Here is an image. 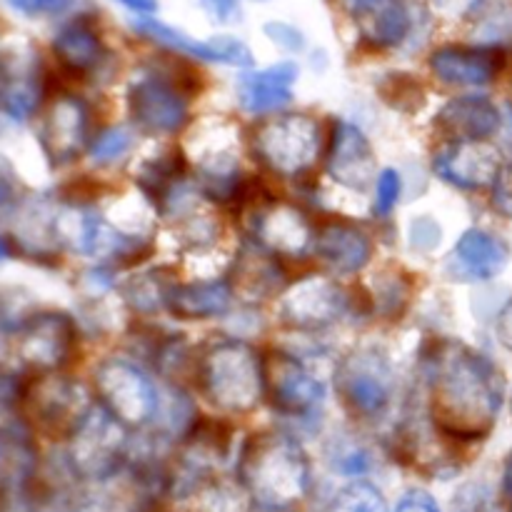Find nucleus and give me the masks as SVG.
I'll use <instances>...</instances> for the list:
<instances>
[{
    "mask_svg": "<svg viewBox=\"0 0 512 512\" xmlns=\"http://www.w3.org/2000/svg\"><path fill=\"white\" fill-rule=\"evenodd\" d=\"M428 420L455 445H473L493 433L505 400L498 365L460 340H440L425 353Z\"/></svg>",
    "mask_w": 512,
    "mask_h": 512,
    "instance_id": "f257e3e1",
    "label": "nucleus"
},
{
    "mask_svg": "<svg viewBox=\"0 0 512 512\" xmlns=\"http://www.w3.org/2000/svg\"><path fill=\"white\" fill-rule=\"evenodd\" d=\"M238 483L253 495L255 503L295 508L313 485L308 453L283 430L253 435L240 448Z\"/></svg>",
    "mask_w": 512,
    "mask_h": 512,
    "instance_id": "f03ea898",
    "label": "nucleus"
},
{
    "mask_svg": "<svg viewBox=\"0 0 512 512\" xmlns=\"http://www.w3.org/2000/svg\"><path fill=\"white\" fill-rule=\"evenodd\" d=\"M195 385L213 408L253 413L265 395V360L245 340H213L198 353Z\"/></svg>",
    "mask_w": 512,
    "mask_h": 512,
    "instance_id": "7ed1b4c3",
    "label": "nucleus"
},
{
    "mask_svg": "<svg viewBox=\"0 0 512 512\" xmlns=\"http://www.w3.org/2000/svg\"><path fill=\"white\" fill-rule=\"evenodd\" d=\"M200 90L188 65H145L128 83L130 120L143 133L175 135L188 125L190 98Z\"/></svg>",
    "mask_w": 512,
    "mask_h": 512,
    "instance_id": "20e7f679",
    "label": "nucleus"
},
{
    "mask_svg": "<svg viewBox=\"0 0 512 512\" xmlns=\"http://www.w3.org/2000/svg\"><path fill=\"white\" fill-rule=\"evenodd\" d=\"M128 428L120 425L103 405H93L78 428L70 433L65 460L75 478L103 483L128 465Z\"/></svg>",
    "mask_w": 512,
    "mask_h": 512,
    "instance_id": "39448f33",
    "label": "nucleus"
},
{
    "mask_svg": "<svg viewBox=\"0 0 512 512\" xmlns=\"http://www.w3.org/2000/svg\"><path fill=\"white\" fill-rule=\"evenodd\" d=\"M323 150L320 123L308 113H283L260 123L253 133V155L283 178L310 173Z\"/></svg>",
    "mask_w": 512,
    "mask_h": 512,
    "instance_id": "423d86ee",
    "label": "nucleus"
},
{
    "mask_svg": "<svg viewBox=\"0 0 512 512\" xmlns=\"http://www.w3.org/2000/svg\"><path fill=\"white\" fill-rule=\"evenodd\" d=\"M335 390L355 420H378L395 395V370L388 353L375 345L350 350L335 368Z\"/></svg>",
    "mask_w": 512,
    "mask_h": 512,
    "instance_id": "0eeeda50",
    "label": "nucleus"
},
{
    "mask_svg": "<svg viewBox=\"0 0 512 512\" xmlns=\"http://www.w3.org/2000/svg\"><path fill=\"white\" fill-rule=\"evenodd\" d=\"M93 380L100 405L128 430L143 428L158 415L160 395L140 365L108 358L95 368Z\"/></svg>",
    "mask_w": 512,
    "mask_h": 512,
    "instance_id": "6e6552de",
    "label": "nucleus"
},
{
    "mask_svg": "<svg viewBox=\"0 0 512 512\" xmlns=\"http://www.w3.org/2000/svg\"><path fill=\"white\" fill-rule=\"evenodd\" d=\"M20 400L25 403L28 418L40 430L63 438H70V433L93 408L88 390L63 373H43L35 378L23 390Z\"/></svg>",
    "mask_w": 512,
    "mask_h": 512,
    "instance_id": "1a4fd4ad",
    "label": "nucleus"
},
{
    "mask_svg": "<svg viewBox=\"0 0 512 512\" xmlns=\"http://www.w3.org/2000/svg\"><path fill=\"white\" fill-rule=\"evenodd\" d=\"M350 310V293L325 275H308L288 285L278 300V318L295 330H323Z\"/></svg>",
    "mask_w": 512,
    "mask_h": 512,
    "instance_id": "9d476101",
    "label": "nucleus"
},
{
    "mask_svg": "<svg viewBox=\"0 0 512 512\" xmlns=\"http://www.w3.org/2000/svg\"><path fill=\"white\" fill-rule=\"evenodd\" d=\"M265 395L280 415L303 420L320 410L325 385L308 365L275 350L265 358Z\"/></svg>",
    "mask_w": 512,
    "mask_h": 512,
    "instance_id": "9b49d317",
    "label": "nucleus"
},
{
    "mask_svg": "<svg viewBox=\"0 0 512 512\" xmlns=\"http://www.w3.org/2000/svg\"><path fill=\"white\" fill-rule=\"evenodd\" d=\"M78 345V330L70 315L58 310L35 313L20 325L18 358L40 373H60Z\"/></svg>",
    "mask_w": 512,
    "mask_h": 512,
    "instance_id": "f8f14e48",
    "label": "nucleus"
},
{
    "mask_svg": "<svg viewBox=\"0 0 512 512\" xmlns=\"http://www.w3.org/2000/svg\"><path fill=\"white\" fill-rule=\"evenodd\" d=\"M248 223L253 230V243L278 258H303L305 253L315 250L318 228L298 205L270 200L248 215Z\"/></svg>",
    "mask_w": 512,
    "mask_h": 512,
    "instance_id": "ddd939ff",
    "label": "nucleus"
},
{
    "mask_svg": "<svg viewBox=\"0 0 512 512\" xmlns=\"http://www.w3.org/2000/svg\"><path fill=\"white\" fill-rule=\"evenodd\" d=\"M90 113L78 95L63 93L48 105L40 128V145L53 168H63L78 160L88 148Z\"/></svg>",
    "mask_w": 512,
    "mask_h": 512,
    "instance_id": "4468645a",
    "label": "nucleus"
},
{
    "mask_svg": "<svg viewBox=\"0 0 512 512\" xmlns=\"http://www.w3.org/2000/svg\"><path fill=\"white\" fill-rule=\"evenodd\" d=\"M433 170L440 180L460 190L493 188L503 170L500 150L485 140H463L448 143L435 153Z\"/></svg>",
    "mask_w": 512,
    "mask_h": 512,
    "instance_id": "2eb2a0df",
    "label": "nucleus"
},
{
    "mask_svg": "<svg viewBox=\"0 0 512 512\" xmlns=\"http://www.w3.org/2000/svg\"><path fill=\"white\" fill-rule=\"evenodd\" d=\"M330 178L348 190H368L378 180V160L363 130L348 120H335L325 158Z\"/></svg>",
    "mask_w": 512,
    "mask_h": 512,
    "instance_id": "dca6fc26",
    "label": "nucleus"
},
{
    "mask_svg": "<svg viewBox=\"0 0 512 512\" xmlns=\"http://www.w3.org/2000/svg\"><path fill=\"white\" fill-rule=\"evenodd\" d=\"M133 28L135 33L153 40V43L163 45V48L190 55V58L205 60V63L233 65V68H250V65H253V53H250V48L243 40L233 38V35H215V38L208 40H195L190 38L188 33H183V30H175L173 25L153 18L135 20Z\"/></svg>",
    "mask_w": 512,
    "mask_h": 512,
    "instance_id": "f3484780",
    "label": "nucleus"
},
{
    "mask_svg": "<svg viewBox=\"0 0 512 512\" xmlns=\"http://www.w3.org/2000/svg\"><path fill=\"white\" fill-rule=\"evenodd\" d=\"M505 68V53L498 45H443L430 55L435 78L455 88H480L493 83Z\"/></svg>",
    "mask_w": 512,
    "mask_h": 512,
    "instance_id": "a211bd4d",
    "label": "nucleus"
},
{
    "mask_svg": "<svg viewBox=\"0 0 512 512\" xmlns=\"http://www.w3.org/2000/svg\"><path fill=\"white\" fill-rule=\"evenodd\" d=\"M225 283L233 290L235 300L248 305L265 303L275 295H283V290L288 288L278 255L268 253L258 243H248L240 248Z\"/></svg>",
    "mask_w": 512,
    "mask_h": 512,
    "instance_id": "6ab92c4d",
    "label": "nucleus"
},
{
    "mask_svg": "<svg viewBox=\"0 0 512 512\" xmlns=\"http://www.w3.org/2000/svg\"><path fill=\"white\" fill-rule=\"evenodd\" d=\"M353 15L360 40L375 50L398 48L410 33L405 0H343Z\"/></svg>",
    "mask_w": 512,
    "mask_h": 512,
    "instance_id": "aec40b11",
    "label": "nucleus"
},
{
    "mask_svg": "<svg viewBox=\"0 0 512 512\" xmlns=\"http://www.w3.org/2000/svg\"><path fill=\"white\" fill-rule=\"evenodd\" d=\"M510 248L488 230L470 228L455 243L448 265L458 280H493L508 268Z\"/></svg>",
    "mask_w": 512,
    "mask_h": 512,
    "instance_id": "412c9836",
    "label": "nucleus"
},
{
    "mask_svg": "<svg viewBox=\"0 0 512 512\" xmlns=\"http://www.w3.org/2000/svg\"><path fill=\"white\" fill-rule=\"evenodd\" d=\"M315 253L338 273H358L373 260V238L360 225L333 220L320 225L315 233Z\"/></svg>",
    "mask_w": 512,
    "mask_h": 512,
    "instance_id": "4be33fe9",
    "label": "nucleus"
},
{
    "mask_svg": "<svg viewBox=\"0 0 512 512\" xmlns=\"http://www.w3.org/2000/svg\"><path fill=\"white\" fill-rule=\"evenodd\" d=\"M435 125L453 143L488 140L490 135L503 128V115L495 108L493 100L483 98V95H463V98H455L443 105V110L435 115Z\"/></svg>",
    "mask_w": 512,
    "mask_h": 512,
    "instance_id": "5701e85b",
    "label": "nucleus"
},
{
    "mask_svg": "<svg viewBox=\"0 0 512 512\" xmlns=\"http://www.w3.org/2000/svg\"><path fill=\"white\" fill-rule=\"evenodd\" d=\"M295 80H298V65L288 63V60L265 70H253L240 80V105L255 115L288 108L293 103Z\"/></svg>",
    "mask_w": 512,
    "mask_h": 512,
    "instance_id": "b1692460",
    "label": "nucleus"
},
{
    "mask_svg": "<svg viewBox=\"0 0 512 512\" xmlns=\"http://www.w3.org/2000/svg\"><path fill=\"white\" fill-rule=\"evenodd\" d=\"M233 290L220 280H198V283L175 285L170 290L168 310L178 320H210L220 318L233 308Z\"/></svg>",
    "mask_w": 512,
    "mask_h": 512,
    "instance_id": "393cba45",
    "label": "nucleus"
},
{
    "mask_svg": "<svg viewBox=\"0 0 512 512\" xmlns=\"http://www.w3.org/2000/svg\"><path fill=\"white\" fill-rule=\"evenodd\" d=\"M53 53L65 70L75 75H88L103 65L108 48L93 25L85 20H73L55 35Z\"/></svg>",
    "mask_w": 512,
    "mask_h": 512,
    "instance_id": "a878e982",
    "label": "nucleus"
},
{
    "mask_svg": "<svg viewBox=\"0 0 512 512\" xmlns=\"http://www.w3.org/2000/svg\"><path fill=\"white\" fill-rule=\"evenodd\" d=\"M38 455L28 433L18 425L0 428V495H23L33 480Z\"/></svg>",
    "mask_w": 512,
    "mask_h": 512,
    "instance_id": "bb28decb",
    "label": "nucleus"
},
{
    "mask_svg": "<svg viewBox=\"0 0 512 512\" xmlns=\"http://www.w3.org/2000/svg\"><path fill=\"white\" fill-rule=\"evenodd\" d=\"M43 100V78L35 63L3 65L0 105L15 120H28Z\"/></svg>",
    "mask_w": 512,
    "mask_h": 512,
    "instance_id": "cd10ccee",
    "label": "nucleus"
},
{
    "mask_svg": "<svg viewBox=\"0 0 512 512\" xmlns=\"http://www.w3.org/2000/svg\"><path fill=\"white\" fill-rule=\"evenodd\" d=\"M178 285V280L173 278V273L165 268H153L143 270V273H135L120 285V298L125 300L128 308H133L135 313L153 315L158 310H168V298L170 290Z\"/></svg>",
    "mask_w": 512,
    "mask_h": 512,
    "instance_id": "c85d7f7f",
    "label": "nucleus"
},
{
    "mask_svg": "<svg viewBox=\"0 0 512 512\" xmlns=\"http://www.w3.org/2000/svg\"><path fill=\"white\" fill-rule=\"evenodd\" d=\"M410 300V275L405 270L393 268L378 275V290H375L370 305H375L385 318H400L408 308Z\"/></svg>",
    "mask_w": 512,
    "mask_h": 512,
    "instance_id": "c756f323",
    "label": "nucleus"
},
{
    "mask_svg": "<svg viewBox=\"0 0 512 512\" xmlns=\"http://www.w3.org/2000/svg\"><path fill=\"white\" fill-rule=\"evenodd\" d=\"M380 98L390 105L393 110H403V113H415L425 105V90L418 78L408 73H390L380 83Z\"/></svg>",
    "mask_w": 512,
    "mask_h": 512,
    "instance_id": "7c9ffc66",
    "label": "nucleus"
},
{
    "mask_svg": "<svg viewBox=\"0 0 512 512\" xmlns=\"http://www.w3.org/2000/svg\"><path fill=\"white\" fill-rule=\"evenodd\" d=\"M328 512H388V505L375 485L358 480L335 495Z\"/></svg>",
    "mask_w": 512,
    "mask_h": 512,
    "instance_id": "2f4dec72",
    "label": "nucleus"
},
{
    "mask_svg": "<svg viewBox=\"0 0 512 512\" xmlns=\"http://www.w3.org/2000/svg\"><path fill=\"white\" fill-rule=\"evenodd\" d=\"M133 148V133L125 125H113L95 135L93 143L88 145L90 160L98 165H110L123 160Z\"/></svg>",
    "mask_w": 512,
    "mask_h": 512,
    "instance_id": "473e14b6",
    "label": "nucleus"
},
{
    "mask_svg": "<svg viewBox=\"0 0 512 512\" xmlns=\"http://www.w3.org/2000/svg\"><path fill=\"white\" fill-rule=\"evenodd\" d=\"M400 193H403V180H400L398 170L385 168L375 180V215L385 218L398 205Z\"/></svg>",
    "mask_w": 512,
    "mask_h": 512,
    "instance_id": "72a5a7b5",
    "label": "nucleus"
},
{
    "mask_svg": "<svg viewBox=\"0 0 512 512\" xmlns=\"http://www.w3.org/2000/svg\"><path fill=\"white\" fill-rule=\"evenodd\" d=\"M455 512H498L493 493L485 485H468L455 495Z\"/></svg>",
    "mask_w": 512,
    "mask_h": 512,
    "instance_id": "f704fd0d",
    "label": "nucleus"
},
{
    "mask_svg": "<svg viewBox=\"0 0 512 512\" xmlns=\"http://www.w3.org/2000/svg\"><path fill=\"white\" fill-rule=\"evenodd\" d=\"M265 35L283 50H290V53H298L305 45V35L290 23H275L273 20V23L265 25Z\"/></svg>",
    "mask_w": 512,
    "mask_h": 512,
    "instance_id": "c9c22d12",
    "label": "nucleus"
},
{
    "mask_svg": "<svg viewBox=\"0 0 512 512\" xmlns=\"http://www.w3.org/2000/svg\"><path fill=\"white\" fill-rule=\"evenodd\" d=\"M370 465H373L370 453L365 448H358V445H353V448H348L333 460V468L343 475H363L368 473Z\"/></svg>",
    "mask_w": 512,
    "mask_h": 512,
    "instance_id": "e433bc0d",
    "label": "nucleus"
},
{
    "mask_svg": "<svg viewBox=\"0 0 512 512\" xmlns=\"http://www.w3.org/2000/svg\"><path fill=\"white\" fill-rule=\"evenodd\" d=\"M23 15H58L73 5V0H5Z\"/></svg>",
    "mask_w": 512,
    "mask_h": 512,
    "instance_id": "4c0bfd02",
    "label": "nucleus"
},
{
    "mask_svg": "<svg viewBox=\"0 0 512 512\" xmlns=\"http://www.w3.org/2000/svg\"><path fill=\"white\" fill-rule=\"evenodd\" d=\"M493 205L500 215L512 218V163L503 165L493 185Z\"/></svg>",
    "mask_w": 512,
    "mask_h": 512,
    "instance_id": "58836bf2",
    "label": "nucleus"
},
{
    "mask_svg": "<svg viewBox=\"0 0 512 512\" xmlns=\"http://www.w3.org/2000/svg\"><path fill=\"white\" fill-rule=\"evenodd\" d=\"M483 3L485 0H430V5H433L440 15L453 20L470 18L473 13H478Z\"/></svg>",
    "mask_w": 512,
    "mask_h": 512,
    "instance_id": "ea45409f",
    "label": "nucleus"
},
{
    "mask_svg": "<svg viewBox=\"0 0 512 512\" xmlns=\"http://www.w3.org/2000/svg\"><path fill=\"white\" fill-rule=\"evenodd\" d=\"M20 395L23 393H20L18 383H15L8 373H3V370H0V428H5V425H8L5 420H8L10 410L20 403Z\"/></svg>",
    "mask_w": 512,
    "mask_h": 512,
    "instance_id": "a19ab883",
    "label": "nucleus"
},
{
    "mask_svg": "<svg viewBox=\"0 0 512 512\" xmlns=\"http://www.w3.org/2000/svg\"><path fill=\"white\" fill-rule=\"evenodd\" d=\"M200 8L208 13L210 20L215 23H233L240 18V3L238 0H200Z\"/></svg>",
    "mask_w": 512,
    "mask_h": 512,
    "instance_id": "79ce46f5",
    "label": "nucleus"
},
{
    "mask_svg": "<svg viewBox=\"0 0 512 512\" xmlns=\"http://www.w3.org/2000/svg\"><path fill=\"white\" fill-rule=\"evenodd\" d=\"M395 512H440L438 503L425 490H408L395 505Z\"/></svg>",
    "mask_w": 512,
    "mask_h": 512,
    "instance_id": "37998d69",
    "label": "nucleus"
},
{
    "mask_svg": "<svg viewBox=\"0 0 512 512\" xmlns=\"http://www.w3.org/2000/svg\"><path fill=\"white\" fill-rule=\"evenodd\" d=\"M85 285H88L93 293H105V290L113 285V270L105 268V265H95L85 273Z\"/></svg>",
    "mask_w": 512,
    "mask_h": 512,
    "instance_id": "c03bdc74",
    "label": "nucleus"
},
{
    "mask_svg": "<svg viewBox=\"0 0 512 512\" xmlns=\"http://www.w3.org/2000/svg\"><path fill=\"white\" fill-rule=\"evenodd\" d=\"M495 333H498L500 343L512 353V295L508 298V303L503 305V310H500L498 323H495Z\"/></svg>",
    "mask_w": 512,
    "mask_h": 512,
    "instance_id": "a18cd8bd",
    "label": "nucleus"
},
{
    "mask_svg": "<svg viewBox=\"0 0 512 512\" xmlns=\"http://www.w3.org/2000/svg\"><path fill=\"white\" fill-rule=\"evenodd\" d=\"M15 205V180L10 170L0 163V213L10 210Z\"/></svg>",
    "mask_w": 512,
    "mask_h": 512,
    "instance_id": "49530a36",
    "label": "nucleus"
},
{
    "mask_svg": "<svg viewBox=\"0 0 512 512\" xmlns=\"http://www.w3.org/2000/svg\"><path fill=\"white\" fill-rule=\"evenodd\" d=\"M435 223H430L428 218H420L413 223V243L415 248H433L438 245V240L428 238V230H433Z\"/></svg>",
    "mask_w": 512,
    "mask_h": 512,
    "instance_id": "de8ad7c7",
    "label": "nucleus"
},
{
    "mask_svg": "<svg viewBox=\"0 0 512 512\" xmlns=\"http://www.w3.org/2000/svg\"><path fill=\"white\" fill-rule=\"evenodd\" d=\"M120 3H123L125 8L133 10V13H140V15H150L158 10V0H120Z\"/></svg>",
    "mask_w": 512,
    "mask_h": 512,
    "instance_id": "09e8293b",
    "label": "nucleus"
},
{
    "mask_svg": "<svg viewBox=\"0 0 512 512\" xmlns=\"http://www.w3.org/2000/svg\"><path fill=\"white\" fill-rule=\"evenodd\" d=\"M248 512H295V508H285V505H263L255 503Z\"/></svg>",
    "mask_w": 512,
    "mask_h": 512,
    "instance_id": "8fccbe9b",
    "label": "nucleus"
},
{
    "mask_svg": "<svg viewBox=\"0 0 512 512\" xmlns=\"http://www.w3.org/2000/svg\"><path fill=\"white\" fill-rule=\"evenodd\" d=\"M38 512H75V508L70 510L68 505H63V503H48V505H43Z\"/></svg>",
    "mask_w": 512,
    "mask_h": 512,
    "instance_id": "3c124183",
    "label": "nucleus"
},
{
    "mask_svg": "<svg viewBox=\"0 0 512 512\" xmlns=\"http://www.w3.org/2000/svg\"><path fill=\"white\" fill-rule=\"evenodd\" d=\"M503 483H505V490H508V493H512V455L508 458V463H505Z\"/></svg>",
    "mask_w": 512,
    "mask_h": 512,
    "instance_id": "603ef678",
    "label": "nucleus"
},
{
    "mask_svg": "<svg viewBox=\"0 0 512 512\" xmlns=\"http://www.w3.org/2000/svg\"><path fill=\"white\" fill-rule=\"evenodd\" d=\"M5 258H10V243L0 235V263H3Z\"/></svg>",
    "mask_w": 512,
    "mask_h": 512,
    "instance_id": "864d4df0",
    "label": "nucleus"
},
{
    "mask_svg": "<svg viewBox=\"0 0 512 512\" xmlns=\"http://www.w3.org/2000/svg\"><path fill=\"white\" fill-rule=\"evenodd\" d=\"M0 88H3V60H0Z\"/></svg>",
    "mask_w": 512,
    "mask_h": 512,
    "instance_id": "5fc2aeb1",
    "label": "nucleus"
},
{
    "mask_svg": "<svg viewBox=\"0 0 512 512\" xmlns=\"http://www.w3.org/2000/svg\"><path fill=\"white\" fill-rule=\"evenodd\" d=\"M510 512H512V508H510Z\"/></svg>",
    "mask_w": 512,
    "mask_h": 512,
    "instance_id": "6e6d98bb",
    "label": "nucleus"
}]
</instances>
